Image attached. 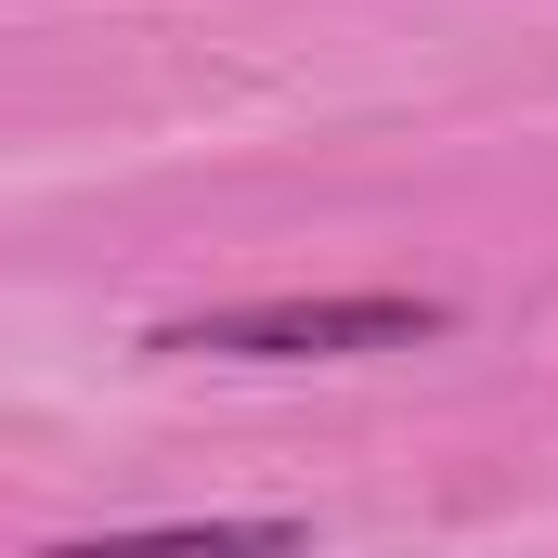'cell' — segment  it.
<instances>
[{"mask_svg": "<svg viewBox=\"0 0 558 558\" xmlns=\"http://www.w3.org/2000/svg\"><path fill=\"white\" fill-rule=\"evenodd\" d=\"M454 312L416 286H351V299H247V312H182L156 351H221V364H351V351H428Z\"/></svg>", "mask_w": 558, "mask_h": 558, "instance_id": "cell-1", "label": "cell"}]
</instances>
